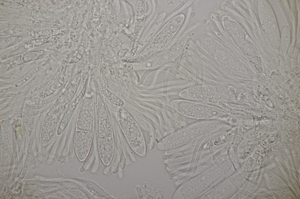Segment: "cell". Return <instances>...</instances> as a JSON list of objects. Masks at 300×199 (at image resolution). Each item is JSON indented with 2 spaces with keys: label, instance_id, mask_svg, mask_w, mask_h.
<instances>
[{
  "label": "cell",
  "instance_id": "cell-1",
  "mask_svg": "<svg viewBox=\"0 0 300 199\" xmlns=\"http://www.w3.org/2000/svg\"><path fill=\"white\" fill-rule=\"evenodd\" d=\"M127 116L128 125L123 128L125 136L134 152L141 157H144L146 149L143 134L133 120L129 116Z\"/></svg>",
  "mask_w": 300,
  "mask_h": 199
}]
</instances>
